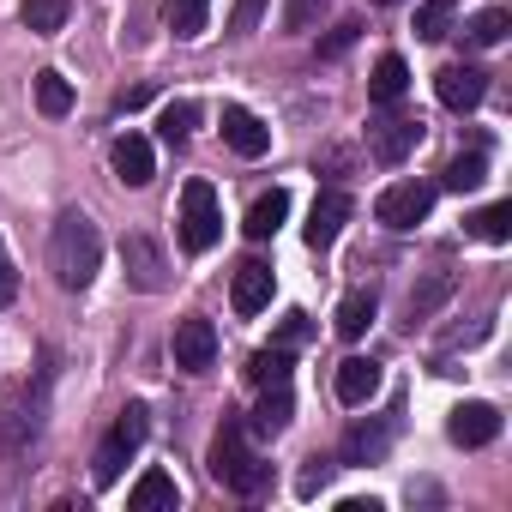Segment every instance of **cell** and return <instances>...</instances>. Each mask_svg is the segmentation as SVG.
Returning <instances> with one entry per match:
<instances>
[{"mask_svg": "<svg viewBox=\"0 0 512 512\" xmlns=\"http://www.w3.org/2000/svg\"><path fill=\"white\" fill-rule=\"evenodd\" d=\"M97 266H103V229L91 223V211L67 205L49 229V272L61 290H85L97 278Z\"/></svg>", "mask_w": 512, "mask_h": 512, "instance_id": "1", "label": "cell"}, {"mask_svg": "<svg viewBox=\"0 0 512 512\" xmlns=\"http://www.w3.org/2000/svg\"><path fill=\"white\" fill-rule=\"evenodd\" d=\"M211 476H217L229 494H247V500L272 488V464L247 446V428H241V422H223V428H217V440H211Z\"/></svg>", "mask_w": 512, "mask_h": 512, "instance_id": "2", "label": "cell"}, {"mask_svg": "<svg viewBox=\"0 0 512 512\" xmlns=\"http://www.w3.org/2000/svg\"><path fill=\"white\" fill-rule=\"evenodd\" d=\"M43 398H49V374H37V392L0 386V458L31 452V440L43 434Z\"/></svg>", "mask_w": 512, "mask_h": 512, "instance_id": "3", "label": "cell"}, {"mask_svg": "<svg viewBox=\"0 0 512 512\" xmlns=\"http://www.w3.org/2000/svg\"><path fill=\"white\" fill-rule=\"evenodd\" d=\"M217 235H223L217 187H211V181H187V187H181V247H187V253H211Z\"/></svg>", "mask_w": 512, "mask_h": 512, "instance_id": "4", "label": "cell"}, {"mask_svg": "<svg viewBox=\"0 0 512 512\" xmlns=\"http://www.w3.org/2000/svg\"><path fill=\"white\" fill-rule=\"evenodd\" d=\"M145 434H151V410H145V404H127V410L115 416V428L103 434V446H97V482H103V488L133 464V452L145 446Z\"/></svg>", "mask_w": 512, "mask_h": 512, "instance_id": "5", "label": "cell"}, {"mask_svg": "<svg viewBox=\"0 0 512 512\" xmlns=\"http://www.w3.org/2000/svg\"><path fill=\"white\" fill-rule=\"evenodd\" d=\"M434 181H392L380 199H374V217L386 223V229H416L428 211H434Z\"/></svg>", "mask_w": 512, "mask_h": 512, "instance_id": "6", "label": "cell"}, {"mask_svg": "<svg viewBox=\"0 0 512 512\" xmlns=\"http://www.w3.org/2000/svg\"><path fill=\"white\" fill-rule=\"evenodd\" d=\"M121 266H127V284H133V290H145V296L169 290V253H163L151 235H127V241H121Z\"/></svg>", "mask_w": 512, "mask_h": 512, "instance_id": "7", "label": "cell"}, {"mask_svg": "<svg viewBox=\"0 0 512 512\" xmlns=\"http://www.w3.org/2000/svg\"><path fill=\"white\" fill-rule=\"evenodd\" d=\"M434 91H440V103H446L452 115H470V109L488 97V73L470 67V61H452V67L434 73Z\"/></svg>", "mask_w": 512, "mask_h": 512, "instance_id": "8", "label": "cell"}, {"mask_svg": "<svg viewBox=\"0 0 512 512\" xmlns=\"http://www.w3.org/2000/svg\"><path fill=\"white\" fill-rule=\"evenodd\" d=\"M416 145H422V121H416V115H380V121L368 127L374 163H404Z\"/></svg>", "mask_w": 512, "mask_h": 512, "instance_id": "9", "label": "cell"}, {"mask_svg": "<svg viewBox=\"0 0 512 512\" xmlns=\"http://www.w3.org/2000/svg\"><path fill=\"white\" fill-rule=\"evenodd\" d=\"M223 145L235 151V157H266L272 151V127L253 115V109H241V103H223Z\"/></svg>", "mask_w": 512, "mask_h": 512, "instance_id": "10", "label": "cell"}, {"mask_svg": "<svg viewBox=\"0 0 512 512\" xmlns=\"http://www.w3.org/2000/svg\"><path fill=\"white\" fill-rule=\"evenodd\" d=\"M344 223H350V193H344V187H326V193L314 199V211H308V229H302V235H308V247H314V253H326V247L344 235Z\"/></svg>", "mask_w": 512, "mask_h": 512, "instance_id": "11", "label": "cell"}, {"mask_svg": "<svg viewBox=\"0 0 512 512\" xmlns=\"http://www.w3.org/2000/svg\"><path fill=\"white\" fill-rule=\"evenodd\" d=\"M217 362V326L211 320H181L175 326V368L181 374H205Z\"/></svg>", "mask_w": 512, "mask_h": 512, "instance_id": "12", "label": "cell"}, {"mask_svg": "<svg viewBox=\"0 0 512 512\" xmlns=\"http://www.w3.org/2000/svg\"><path fill=\"white\" fill-rule=\"evenodd\" d=\"M272 290H278L272 266L241 260V266H235V284H229V302H235V314H266V308H272Z\"/></svg>", "mask_w": 512, "mask_h": 512, "instance_id": "13", "label": "cell"}, {"mask_svg": "<svg viewBox=\"0 0 512 512\" xmlns=\"http://www.w3.org/2000/svg\"><path fill=\"white\" fill-rule=\"evenodd\" d=\"M446 434H452V446H488L494 434H500V410L494 404H482V398H470V404H458L452 410V422H446Z\"/></svg>", "mask_w": 512, "mask_h": 512, "instance_id": "14", "label": "cell"}, {"mask_svg": "<svg viewBox=\"0 0 512 512\" xmlns=\"http://www.w3.org/2000/svg\"><path fill=\"white\" fill-rule=\"evenodd\" d=\"M392 434H398V416L356 422V428L344 434V464H380V458H386V446H392Z\"/></svg>", "mask_w": 512, "mask_h": 512, "instance_id": "15", "label": "cell"}, {"mask_svg": "<svg viewBox=\"0 0 512 512\" xmlns=\"http://www.w3.org/2000/svg\"><path fill=\"white\" fill-rule=\"evenodd\" d=\"M452 290H458V278L452 272H428L410 296H404V326H422V320H434L446 302H452Z\"/></svg>", "mask_w": 512, "mask_h": 512, "instance_id": "16", "label": "cell"}, {"mask_svg": "<svg viewBox=\"0 0 512 512\" xmlns=\"http://www.w3.org/2000/svg\"><path fill=\"white\" fill-rule=\"evenodd\" d=\"M115 175H121L127 187H145V181L157 175V157H151V139H145V133H121V139H115Z\"/></svg>", "mask_w": 512, "mask_h": 512, "instance_id": "17", "label": "cell"}, {"mask_svg": "<svg viewBox=\"0 0 512 512\" xmlns=\"http://www.w3.org/2000/svg\"><path fill=\"white\" fill-rule=\"evenodd\" d=\"M374 314H380V290H374V284H362V290H350V296L338 302L332 326H338V338H362V332L374 326Z\"/></svg>", "mask_w": 512, "mask_h": 512, "instance_id": "18", "label": "cell"}, {"mask_svg": "<svg viewBox=\"0 0 512 512\" xmlns=\"http://www.w3.org/2000/svg\"><path fill=\"white\" fill-rule=\"evenodd\" d=\"M284 217H290V193L284 187H272V193H260V199H253L247 205V241H266V235H278L284 229Z\"/></svg>", "mask_w": 512, "mask_h": 512, "instance_id": "19", "label": "cell"}, {"mask_svg": "<svg viewBox=\"0 0 512 512\" xmlns=\"http://www.w3.org/2000/svg\"><path fill=\"white\" fill-rule=\"evenodd\" d=\"M374 392H380V362H368V356L338 362V404H368Z\"/></svg>", "mask_w": 512, "mask_h": 512, "instance_id": "20", "label": "cell"}, {"mask_svg": "<svg viewBox=\"0 0 512 512\" xmlns=\"http://www.w3.org/2000/svg\"><path fill=\"white\" fill-rule=\"evenodd\" d=\"M175 500H181V488H175L169 470H145V476L133 482V494H127L133 512H175Z\"/></svg>", "mask_w": 512, "mask_h": 512, "instance_id": "21", "label": "cell"}, {"mask_svg": "<svg viewBox=\"0 0 512 512\" xmlns=\"http://www.w3.org/2000/svg\"><path fill=\"white\" fill-rule=\"evenodd\" d=\"M260 392H266V398H260V410H253V434H284L290 416H296V392H290V380L260 386Z\"/></svg>", "mask_w": 512, "mask_h": 512, "instance_id": "22", "label": "cell"}, {"mask_svg": "<svg viewBox=\"0 0 512 512\" xmlns=\"http://www.w3.org/2000/svg\"><path fill=\"white\" fill-rule=\"evenodd\" d=\"M368 91H374V103H404V91H410V67H404V55H380L374 61V79H368Z\"/></svg>", "mask_w": 512, "mask_h": 512, "instance_id": "23", "label": "cell"}, {"mask_svg": "<svg viewBox=\"0 0 512 512\" xmlns=\"http://www.w3.org/2000/svg\"><path fill=\"white\" fill-rule=\"evenodd\" d=\"M67 13H73V0H25V7H19V19H25L31 37H61Z\"/></svg>", "mask_w": 512, "mask_h": 512, "instance_id": "24", "label": "cell"}, {"mask_svg": "<svg viewBox=\"0 0 512 512\" xmlns=\"http://www.w3.org/2000/svg\"><path fill=\"white\" fill-rule=\"evenodd\" d=\"M464 229L476 235V241H512V199H494V205H482L476 217H464Z\"/></svg>", "mask_w": 512, "mask_h": 512, "instance_id": "25", "label": "cell"}, {"mask_svg": "<svg viewBox=\"0 0 512 512\" xmlns=\"http://www.w3.org/2000/svg\"><path fill=\"white\" fill-rule=\"evenodd\" d=\"M205 13H211V0H163V25H169L181 43H193V37L205 31Z\"/></svg>", "mask_w": 512, "mask_h": 512, "instance_id": "26", "label": "cell"}, {"mask_svg": "<svg viewBox=\"0 0 512 512\" xmlns=\"http://www.w3.org/2000/svg\"><path fill=\"white\" fill-rule=\"evenodd\" d=\"M506 31H512V13H506V7H482V13L464 25V43H470V49H494V43H506Z\"/></svg>", "mask_w": 512, "mask_h": 512, "instance_id": "27", "label": "cell"}, {"mask_svg": "<svg viewBox=\"0 0 512 512\" xmlns=\"http://www.w3.org/2000/svg\"><path fill=\"white\" fill-rule=\"evenodd\" d=\"M482 181H488V151H464V157H452L446 175H440V187H452V193H476Z\"/></svg>", "mask_w": 512, "mask_h": 512, "instance_id": "28", "label": "cell"}, {"mask_svg": "<svg viewBox=\"0 0 512 512\" xmlns=\"http://www.w3.org/2000/svg\"><path fill=\"white\" fill-rule=\"evenodd\" d=\"M458 7H464V0H422V7H416V37L422 43H440L452 31V13Z\"/></svg>", "mask_w": 512, "mask_h": 512, "instance_id": "29", "label": "cell"}, {"mask_svg": "<svg viewBox=\"0 0 512 512\" xmlns=\"http://www.w3.org/2000/svg\"><path fill=\"white\" fill-rule=\"evenodd\" d=\"M37 109H43L49 121H61V115L73 109V85H67L55 67H43V73H37Z\"/></svg>", "mask_w": 512, "mask_h": 512, "instance_id": "30", "label": "cell"}, {"mask_svg": "<svg viewBox=\"0 0 512 512\" xmlns=\"http://www.w3.org/2000/svg\"><path fill=\"white\" fill-rule=\"evenodd\" d=\"M247 380H253V386H278V380H290V344L260 350V356L247 362Z\"/></svg>", "mask_w": 512, "mask_h": 512, "instance_id": "31", "label": "cell"}, {"mask_svg": "<svg viewBox=\"0 0 512 512\" xmlns=\"http://www.w3.org/2000/svg\"><path fill=\"white\" fill-rule=\"evenodd\" d=\"M326 7H332V0H284V31H290V37L314 31V25L326 19Z\"/></svg>", "mask_w": 512, "mask_h": 512, "instance_id": "32", "label": "cell"}, {"mask_svg": "<svg viewBox=\"0 0 512 512\" xmlns=\"http://www.w3.org/2000/svg\"><path fill=\"white\" fill-rule=\"evenodd\" d=\"M193 121H199V103H193V97H181V103H169V109H163V121H157V127H163V139H169V145H181V139L193 133Z\"/></svg>", "mask_w": 512, "mask_h": 512, "instance_id": "33", "label": "cell"}, {"mask_svg": "<svg viewBox=\"0 0 512 512\" xmlns=\"http://www.w3.org/2000/svg\"><path fill=\"white\" fill-rule=\"evenodd\" d=\"M260 13H266V0H235V13H229V37H247L253 25H260Z\"/></svg>", "mask_w": 512, "mask_h": 512, "instance_id": "34", "label": "cell"}, {"mask_svg": "<svg viewBox=\"0 0 512 512\" xmlns=\"http://www.w3.org/2000/svg\"><path fill=\"white\" fill-rule=\"evenodd\" d=\"M356 37H362V25H356V19H344V25H332V37L320 43V55H326V61H338V55H344Z\"/></svg>", "mask_w": 512, "mask_h": 512, "instance_id": "35", "label": "cell"}, {"mask_svg": "<svg viewBox=\"0 0 512 512\" xmlns=\"http://www.w3.org/2000/svg\"><path fill=\"white\" fill-rule=\"evenodd\" d=\"M326 476H332V458H308V470H302V494H320Z\"/></svg>", "mask_w": 512, "mask_h": 512, "instance_id": "36", "label": "cell"}, {"mask_svg": "<svg viewBox=\"0 0 512 512\" xmlns=\"http://www.w3.org/2000/svg\"><path fill=\"white\" fill-rule=\"evenodd\" d=\"M13 296H19V272H13L7 253H0V308H13Z\"/></svg>", "mask_w": 512, "mask_h": 512, "instance_id": "37", "label": "cell"}, {"mask_svg": "<svg viewBox=\"0 0 512 512\" xmlns=\"http://www.w3.org/2000/svg\"><path fill=\"white\" fill-rule=\"evenodd\" d=\"M151 103V85H133V91H115V109L127 115V109H145Z\"/></svg>", "mask_w": 512, "mask_h": 512, "instance_id": "38", "label": "cell"}, {"mask_svg": "<svg viewBox=\"0 0 512 512\" xmlns=\"http://www.w3.org/2000/svg\"><path fill=\"white\" fill-rule=\"evenodd\" d=\"M380 7H398V0H380Z\"/></svg>", "mask_w": 512, "mask_h": 512, "instance_id": "39", "label": "cell"}]
</instances>
